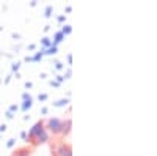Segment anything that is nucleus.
Returning <instances> with one entry per match:
<instances>
[{
  "label": "nucleus",
  "mask_w": 157,
  "mask_h": 156,
  "mask_svg": "<svg viewBox=\"0 0 157 156\" xmlns=\"http://www.w3.org/2000/svg\"><path fill=\"white\" fill-rule=\"evenodd\" d=\"M39 58H41V54H36V55H35V58H33V60H39Z\"/></svg>",
  "instance_id": "obj_10"
},
{
  "label": "nucleus",
  "mask_w": 157,
  "mask_h": 156,
  "mask_svg": "<svg viewBox=\"0 0 157 156\" xmlns=\"http://www.w3.org/2000/svg\"><path fill=\"white\" fill-rule=\"evenodd\" d=\"M50 133H54V134H58L63 131V122L60 118H49L47 120V128Z\"/></svg>",
  "instance_id": "obj_2"
},
{
  "label": "nucleus",
  "mask_w": 157,
  "mask_h": 156,
  "mask_svg": "<svg viewBox=\"0 0 157 156\" xmlns=\"http://www.w3.org/2000/svg\"><path fill=\"white\" fill-rule=\"evenodd\" d=\"M61 38H63V33H57V43L61 41Z\"/></svg>",
  "instance_id": "obj_7"
},
{
  "label": "nucleus",
  "mask_w": 157,
  "mask_h": 156,
  "mask_svg": "<svg viewBox=\"0 0 157 156\" xmlns=\"http://www.w3.org/2000/svg\"><path fill=\"white\" fill-rule=\"evenodd\" d=\"M30 106H32V99H29V101L24 102V109H27V107H30Z\"/></svg>",
  "instance_id": "obj_5"
},
{
  "label": "nucleus",
  "mask_w": 157,
  "mask_h": 156,
  "mask_svg": "<svg viewBox=\"0 0 157 156\" xmlns=\"http://www.w3.org/2000/svg\"><path fill=\"white\" fill-rule=\"evenodd\" d=\"M55 52H57V47H50L47 54H55Z\"/></svg>",
  "instance_id": "obj_6"
},
{
  "label": "nucleus",
  "mask_w": 157,
  "mask_h": 156,
  "mask_svg": "<svg viewBox=\"0 0 157 156\" xmlns=\"http://www.w3.org/2000/svg\"><path fill=\"white\" fill-rule=\"evenodd\" d=\"M58 156H72L71 154V147L66 144H61L58 147Z\"/></svg>",
  "instance_id": "obj_3"
},
{
  "label": "nucleus",
  "mask_w": 157,
  "mask_h": 156,
  "mask_svg": "<svg viewBox=\"0 0 157 156\" xmlns=\"http://www.w3.org/2000/svg\"><path fill=\"white\" fill-rule=\"evenodd\" d=\"M69 32H71L69 27H64V29H63V33H69Z\"/></svg>",
  "instance_id": "obj_9"
},
{
  "label": "nucleus",
  "mask_w": 157,
  "mask_h": 156,
  "mask_svg": "<svg viewBox=\"0 0 157 156\" xmlns=\"http://www.w3.org/2000/svg\"><path fill=\"white\" fill-rule=\"evenodd\" d=\"M30 139H35L36 144L47 142L49 134H47V129L44 128V123H43V122H38V123L30 129Z\"/></svg>",
  "instance_id": "obj_1"
},
{
  "label": "nucleus",
  "mask_w": 157,
  "mask_h": 156,
  "mask_svg": "<svg viewBox=\"0 0 157 156\" xmlns=\"http://www.w3.org/2000/svg\"><path fill=\"white\" fill-rule=\"evenodd\" d=\"M17 156H30V151L22 150V151H19V153H17Z\"/></svg>",
  "instance_id": "obj_4"
},
{
  "label": "nucleus",
  "mask_w": 157,
  "mask_h": 156,
  "mask_svg": "<svg viewBox=\"0 0 157 156\" xmlns=\"http://www.w3.org/2000/svg\"><path fill=\"white\" fill-rule=\"evenodd\" d=\"M43 44H44V46H49V44H50V43H49V38H44V40H43Z\"/></svg>",
  "instance_id": "obj_8"
}]
</instances>
